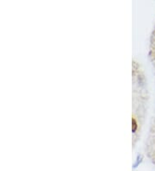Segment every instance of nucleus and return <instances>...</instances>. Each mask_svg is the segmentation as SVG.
Here are the masks:
<instances>
[{"instance_id":"f257e3e1","label":"nucleus","mask_w":155,"mask_h":171,"mask_svg":"<svg viewBox=\"0 0 155 171\" xmlns=\"http://www.w3.org/2000/svg\"><path fill=\"white\" fill-rule=\"evenodd\" d=\"M132 130H133V132H134L136 129H137V124H136V121L134 119H132Z\"/></svg>"}]
</instances>
